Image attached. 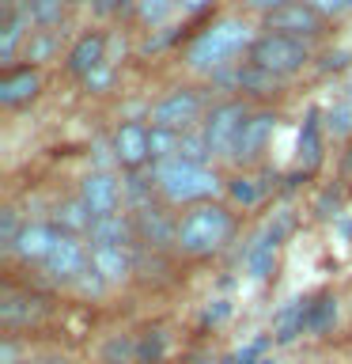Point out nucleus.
Segmentation results:
<instances>
[{
	"label": "nucleus",
	"mask_w": 352,
	"mask_h": 364,
	"mask_svg": "<svg viewBox=\"0 0 352 364\" xmlns=\"http://www.w3.org/2000/svg\"><path fill=\"white\" fill-rule=\"evenodd\" d=\"M250 27L243 19H216L209 31H201L197 38L189 42L186 61L197 73H216V68L231 65L243 50H250Z\"/></svg>",
	"instance_id": "1"
},
{
	"label": "nucleus",
	"mask_w": 352,
	"mask_h": 364,
	"mask_svg": "<svg viewBox=\"0 0 352 364\" xmlns=\"http://www.w3.org/2000/svg\"><path fill=\"white\" fill-rule=\"evenodd\" d=\"M227 235H231V213L224 205H197L175 228V243L186 255H212L227 243Z\"/></svg>",
	"instance_id": "2"
},
{
	"label": "nucleus",
	"mask_w": 352,
	"mask_h": 364,
	"mask_svg": "<svg viewBox=\"0 0 352 364\" xmlns=\"http://www.w3.org/2000/svg\"><path fill=\"white\" fill-rule=\"evenodd\" d=\"M155 186L163 190L167 201L186 205V201H204L220 190V175L204 164H186V159H167L155 167Z\"/></svg>",
	"instance_id": "3"
},
{
	"label": "nucleus",
	"mask_w": 352,
	"mask_h": 364,
	"mask_svg": "<svg viewBox=\"0 0 352 364\" xmlns=\"http://www.w3.org/2000/svg\"><path fill=\"white\" fill-rule=\"evenodd\" d=\"M311 61V50H307L303 38H288V34H261L250 46V65L258 73H265L273 80L280 76H292L295 68H303Z\"/></svg>",
	"instance_id": "4"
},
{
	"label": "nucleus",
	"mask_w": 352,
	"mask_h": 364,
	"mask_svg": "<svg viewBox=\"0 0 352 364\" xmlns=\"http://www.w3.org/2000/svg\"><path fill=\"white\" fill-rule=\"evenodd\" d=\"M250 118L243 102H220V107H212V114L204 118V141H209V152L212 156H235V141H238V129H243V122Z\"/></svg>",
	"instance_id": "5"
},
{
	"label": "nucleus",
	"mask_w": 352,
	"mask_h": 364,
	"mask_svg": "<svg viewBox=\"0 0 352 364\" xmlns=\"http://www.w3.org/2000/svg\"><path fill=\"white\" fill-rule=\"evenodd\" d=\"M201 114V95L189 87L170 91L167 99H159L152 107V129H167V133H186Z\"/></svg>",
	"instance_id": "6"
},
{
	"label": "nucleus",
	"mask_w": 352,
	"mask_h": 364,
	"mask_svg": "<svg viewBox=\"0 0 352 364\" xmlns=\"http://www.w3.org/2000/svg\"><path fill=\"white\" fill-rule=\"evenodd\" d=\"M284 232H288V216H280L277 224L269 220L254 239H250V247H246V255H243V266H246V273L254 281L273 277V266H277V247H280Z\"/></svg>",
	"instance_id": "7"
},
{
	"label": "nucleus",
	"mask_w": 352,
	"mask_h": 364,
	"mask_svg": "<svg viewBox=\"0 0 352 364\" xmlns=\"http://www.w3.org/2000/svg\"><path fill=\"white\" fill-rule=\"evenodd\" d=\"M322 31V16L307 4V0H292L277 11L265 16V34H288V38H311Z\"/></svg>",
	"instance_id": "8"
},
{
	"label": "nucleus",
	"mask_w": 352,
	"mask_h": 364,
	"mask_svg": "<svg viewBox=\"0 0 352 364\" xmlns=\"http://www.w3.org/2000/svg\"><path fill=\"white\" fill-rule=\"evenodd\" d=\"M45 273H50L53 281H79L84 273L91 269V255L84 250V243H79L76 235H57V243L50 250V258L42 262Z\"/></svg>",
	"instance_id": "9"
},
{
	"label": "nucleus",
	"mask_w": 352,
	"mask_h": 364,
	"mask_svg": "<svg viewBox=\"0 0 352 364\" xmlns=\"http://www.w3.org/2000/svg\"><path fill=\"white\" fill-rule=\"evenodd\" d=\"M79 201L91 209V216L95 220H102V216H114L118 213V201H121V186L118 178L106 175V171H95V175L84 178V186H79Z\"/></svg>",
	"instance_id": "10"
},
{
	"label": "nucleus",
	"mask_w": 352,
	"mask_h": 364,
	"mask_svg": "<svg viewBox=\"0 0 352 364\" xmlns=\"http://www.w3.org/2000/svg\"><path fill=\"white\" fill-rule=\"evenodd\" d=\"M277 129V118L273 114H250L243 122V129H238V141H235V164H254V159L265 152V141L269 133Z\"/></svg>",
	"instance_id": "11"
},
{
	"label": "nucleus",
	"mask_w": 352,
	"mask_h": 364,
	"mask_svg": "<svg viewBox=\"0 0 352 364\" xmlns=\"http://www.w3.org/2000/svg\"><path fill=\"white\" fill-rule=\"evenodd\" d=\"M114 156L121 167H141L144 159H152V133L141 122H129L114 133Z\"/></svg>",
	"instance_id": "12"
},
{
	"label": "nucleus",
	"mask_w": 352,
	"mask_h": 364,
	"mask_svg": "<svg viewBox=\"0 0 352 364\" xmlns=\"http://www.w3.org/2000/svg\"><path fill=\"white\" fill-rule=\"evenodd\" d=\"M57 235L61 232H53L50 224H23L16 243H11V250H16L23 262H45L50 250H53V243H57Z\"/></svg>",
	"instance_id": "13"
},
{
	"label": "nucleus",
	"mask_w": 352,
	"mask_h": 364,
	"mask_svg": "<svg viewBox=\"0 0 352 364\" xmlns=\"http://www.w3.org/2000/svg\"><path fill=\"white\" fill-rule=\"evenodd\" d=\"M307 315H311V300L299 296V300H288L273 318V341L277 346H292L299 334H307Z\"/></svg>",
	"instance_id": "14"
},
{
	"label": "nucleus",
	"mask_w": 352,
	"mask_h": 364,
	"mask_svg": "<svg viewBox=\"0 0 352 364\" xmlns=\"http://www.w3.org/2000/svg\"><path fill=\"white\" fill-rule=\"evenodd\" d=\"M102 50H106V38H102L99 31H91V34H84L72 50H68V68H72L76 76H95L99 68H102Z\"/></svg>",
	"instance_id": "15"
},
{
	"label": "nucleus",
	"mask_w": 352,
	"mask_h": 364,
	"mask_svg": "<svg viewBox=\"0 0 352 364\" xmlns=\"http://www.w3.org/2000/svg\"><path fill=\"white\" fill-rule=\"evenodd\" d=\"M42 80L34 68H16V73H4L0 76V102L4 107H23V102H31L38 95Z\"/></svg>",
	"instance_id": "16"
},
{
	"label": "nucleus",
	"mask_w": 352,
	"mask_h": 364,
	"mask_svg": "<svg viewBox=\"0 0 352 364\" xmlns=\"http://www.w3.org/2000/svg\"><path fill=\"white\" fill-rule=\"evenodd\" d=\"M45 311L38 296L31 292H8L4 304H0V318H4V326H31L34 318Z\"/></svg>",
	"instance_id": "17"
},
{
	"label": "nucleus",
	"mask_w": 352,
	"mask_h": 364,
	"mask_svg": "<svg viewBox=\"0 0 352 364\" xmlns=\"http://www.w3.org/2000/svg\"><path fill=\"white\" fill-rule=\"evenodd\" d=\"M91 269H95L106 284H118V281H125V273H129V258H125L121 247H95L91 243Z\"/></svg>",
	"instance_id": "18"
},
{
	"label": "nucleus",
	"mask_w": 352,
	"mask_h": 364,
	"mask_svg": "<svg viewBox=\"0 0 352 364\" xmlns=\"http://www.w3.org/2000/svg\"><path fill=\"white\" fill-rule=\"evenodd\" d=\"M129 235H133V228H129V220H121L118 213L102 216V220L91 224V243H95V247H121L125 250Z\"/></svg>",
	"instance_id": "19"
},
{
	"label": "nucleus",
	"mask_w": 352,
	"mask_h": 364,
	"mask_svg": "<svg viewBox=\"0 0 352 364\" xmlns=\"http://www.w3.org/2000/svg\"><path fill=\"white\" fill-rule=\"evenodd\" d=\"M318 159H322V136H318V114L311 110L303 122V129H299V164L307 171H314Z\"/></svg>",
	"instance_id": "20"
},
{
	"label": "nucleus",
	"mask_w": 352,
	"mask_h": 364,
	"mask_svg": "<svg viewBox=\"0 0 352 364\" xmlns=\"http://www.w3.org/2000/svg\"><path fill=\"white\" fill-rule=\"evenodd\" d=\"M334 318H337V296H314L311 300V315H307V334H326L329 326H334Z\"/></svg>",
	"instance_id": "21"
},
{
	"label": "nucleus",
	"mask_w": 352,
	"mask_h": 364,
	"mask_svg": "<svg viewBox=\"0 0 352 364\" xmlns=\"http://www.w3.org/2000/svg\"><path fill=\"white\" fill-rule=\"evenodd\" d=\"M65 4L68 0H27V11L34 16L38 27H57L61 16H65Z\"/></svg>",
	"instance_id": "22"
},
{
	"label": "nucleus",
	"mask_w": 352,
	"mask_h": 364,
	"mask_svg": "<svg viewBox=\"0 0 352 364\" xmlns=\"http://www.w3.org/2000/svg\"><path fill=\"white\" fill-rule=\"evenodd\" d=\"M23 23H27V16L23 11H11L8 23H4V42H0V61H11L16 57V46L23 38Z\"/></svg>",
	"instance_id": "23"
},
{
	"label": "nucleus",
	"mask_w": 352,
	"mask_h": 364,
	"mask_svg": "<svg viewBox=\"0 0 352 364\" xmlns=\"http://www.w3.org/2000/svg\"><path fill=\"white\" fill-rule=\"evenodd\" d=\"M227 190H231V201H238V205H258L261 201V186H254V178H235Z\"/></svg>",
	"instance_id": "24"
},
{
	"label": "nucleus",
	"mask_w": 352,
	"mask_h": 364,
	"mask_svg": "<svg viewBox=\"0 0 352 364\" xmlns=\"http://www.w3.org/2000/svg\"><path fill=\"white\" fill-rule=\"evenodd\" d=\"M326 125H329V133H334V136H348L352 133V102L329 110V122Z\"/></svg>",
	"instance_id": "25"
},
{
	"label": "nucleus",
	"mask_w": 352,
	"mask_h": 364,
	"mask_svg": "<svg viewBox=\"0 0 352 364\" xmlns=\"http://www.w3.org/2000/svg\"><path fill=\"white\" fill-rule=\"evenodd\" d=\"M136 8H141V16L148 23H163L170 16V8H175V0H136Z\"/></svg>",
	"instance_id": "26"
},
{
	"label": "nucleus",
	"mask_w": 352,
	"mask_h": 364,
	"mask_svg": "<svg viewBox=\"0 0 352 364\" xmlns=\"http://www.w3.org/2000/svg\"><path fill=\"white\" fill-rule=\"evenodd\" d=\"M307 4H311L318 16H345V11H352V0H307Z\"/></svg>",
	"instance_id": "27"
},
{
	"label": "nucleus",
	"mask_w": 352,
	"mask_h": 364,
	"mask_svg": "<svg viewBox=\"0 0 352 364\" xmlns=\"http://www.w3.org/2000/svg\"><path fill=\"white\" fill-rule=\"evenodd\" d=\"M284 4H292V0H246V8H254V11H277V8H284Z\"/></svg>",
	"instance_id": "28"
},
{
	"label": "nucleus",
	"mask_w": 352,
	"mask_h": 364,
	"mask_svg": "<svg viewBox=\"0 0 352 364\" xmlns=\"http://www.w3.org/2000/svg\"><path fill=\"white\" fill-rule=\"evenodd\" d=\"M91 8H95L99 16H110V11L118 8V0H91Z\"/></svg>",
	"instance_id": "29"
},
{
	"label": "nucleus",
	"mask_w": 352,
	"mask_h": 364,
	"mask_svg": "<svg viewBox=\"0 0 352 364\" xmlns=\"http://www.w3.org/2000/svg\"><path fill=\"white\" fill-rule=\"evenodd\" d=\"M19 364H68V360H65V357H34V360H31V357H27V360H19Z\"/></svg>",
	"instance_id": "30"
},
{
	"label": "nucleus",
	"mask_w": 352,
	"mask_h": 364,
	"mask_svg": "<svg viewBox=\"0 0 352 364\" xmlns=\"http://www.w3.org/2000/svg\"><path fill=\"white\" fill-rule=\"evenodd\" d=\"M220 364H238V360H235V357H227V360H220Z\"/></svg>",
	"instance_id": "31"
}]
</instances>
